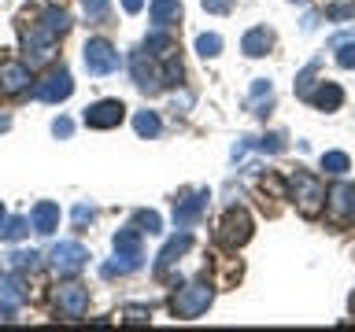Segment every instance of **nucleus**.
Instances as JSON below:
<instances>
[{
    "mask_svg": "<svg viewBox=\"0 0 355 332\" xmlns=\"http://www.w3.org/2000/svg\"><path fill=\"white\" fill-rule=\"evenodd\" d=\"M74 93V77H71V71H52L44 82L37 85V100H44V104H63L67 96Z\"/></svg>",
    "mask_w": 355,
    "mask_h": 332,
    "instance_id": "9d476101",
    "label": "nucleus"
},
{
    "mask_svg": "<svg viewBox=\"0 0 355 332\" xmlns=\"http://www.w3.org/2000/svg\"><path fill=\"white\" fill-rule=\"evenodd\" d=\"M126 118V104L122 100H96L85 107V126L89 129H115Z\"/></svg>",
    "mask_w": 355,
    "mask_h": 332,
    "instance_id": "6e6552de",
    "label": "nucleus"
},
{
    "mask_svg": "<svg viewBox=\"0 0 355 332\" xmlns=\"http://www.w3.org/2000/svg\"><path fill=\"white\" fill-rule=\"evenodd\" d=\"M144 52H148L152 55V59H171V55L178 52V44H174V37H171V33H163V30H155L152 33V37H144Z\"/></svg>",
    "mask_w": 355,
    "mask_h": 332,
    "instance_id": "412c9836",
    "label": "nucleus"
},
{
    "mask_svg": "<svg viewBox=\"0 0 355 332\" xmlns=\"http://www.w3.org/2000/svg\"><path fill=\"white\" fill-rule=\"evenodd\" d=\"M204 4V11H211V15H230L233 11V0H200Z\"/></svg>",
    "mask_w": 355,
    "mask_h": 332,
    "instance_id": "f704fd0d",
    "label": "nucleus"
},
{
    "mask_svg": "<svg viewBox=\"0 0 355 332\" xmlns=\"http://www.w3.org/2000/svg\"><path fill=\"white\" fill-rule=\"evenodd\" d=\"M348 166H352V159L344 151H326V155H322V170H326V174H344Z\"/></svg>",
    "mask_w": 355,
    "mask_h": 332,
    "instance_id": "c756f323",
    "label": "nucleus"
},
{
    "mask_svg": "<svg viewBox=\"0 0 355 332\" xmlns=\"http://www.w3.org/2000/svg\"><path fill=\"white\" fill-rule=\"evenodd\" d=\"M207 188H200V192H193V196H185V199H178L174 203V225L178 229H189V225H196L200 221V214L207 210Z\"/></svg>",
    "mask_w": 355,
    "mask_h": 332,
    "instance_id": "9b49d317",
    "label": "nucleus"
},
{
    "mask_svg": "<svg viewBox=\"0 0 355 332\" xmlns=\"http://www.w3.org/2000/svg\"><path fill=\"white\" fill-rule=\"evenodd\" d=\"M274 104V85L266 82V77H255L252 82V96H248V107L252 115H266V107Z\"/></svg>",
    "mask_w": 355,
    "mask_h": 332,
    "instance_id": "4be33fe9",
    "label": "nucleus"
},
{
    "mask_svg": "<svg viewBox=\"0 0 355 332\" xmlns=\"http://www.w3.org/2000/svg\"><path fill=\"white\" fill-rule=\"evenodd\" d=\"M89 310V288L85 284H63L55 288V314L67 321H78Z\"/></svg>",
    "mask_w": 355,
    "mask_h": 332,
    "instance_id": "0eeeda50",
    "label": "nucleus"
},
{
    "mask_svg": "<svg viewBox=\"0 0 355 332\" xmlns=\"http://www.w3.org/2000/svg\"><path fill=\"white\" fill-rule=\"evenodd\" d=\"M133 129H137L141 137H155V133H159V115H155V111H141V115L133 118Z\"/></svg>",
    "mask_w": 355,
    "mask_h": 332,
    "instance_id": "cd10ccee",
    "label": "nucleus"
},
{
    "mask_svg": "<svg viewBox=\"0 0 355 332\" xmlns=\"http://www.w3.org/2000/svg\"><path fill=\"white\" fill-rule=\"evenodd\" d=\"M326 15H329L333 22L355 19V0H326Z\"/></svg>",
    "mask_w": 355,
    "mask_h": 332,
    "instance_id": "a878e982",
    "label": "nucleus"
},
{
    "mask_svg": "<svg viewBox=\"0 0 355 332\" xmlns=\"http://www.w3.org/2000/svg\"><path fill=\"white\" fill-rule=\"evenodd\" d=\"M211 299H215L211 284H200V281L196 284H185V288H178L174 299H171V314L182 317V321H193V317H200L211 306Z\"/></svg>",
    "mask_w": 355,
    "mask_h": 332,
    "instance_id": "f03ea898",
    "label": "nucleus"
},
{
    "mask_svg": "<svg viewBox=\"0 0 355 332\" xmlns=\"http://www.w3.org/2000/svg\"><path fill=\"white\" fill-rule=\"evenodd\" d=\"M82 11L89 22H107L111 15V0H82Z\"/></svg>",
    "mask_w": 355,
    "mask_h": 332,
    "instance_id": "bb28decb",
    "label": "nucleus"
},
{
    "mask_svg": "<svg viewBox=\"0 0 355 332\" xmlns=\"http://www.w3.org/2000/svg\"><path fill=\"white\" fill-rule=\"evenodd\" d=\"M152 22H155V30H166L171 22L182 19V0H152Z\"/></svg>",
    "mask_w": 355,
    "mask_h": 332,
    "instance_id": "a211bd4d",
    "label": "nucleus"
},
{
    "mask_svg": "<svg viewBox=\"0 0 355 332\" xmlns=\"http://www.w3.org/2000/svg\"><path fill=\"white\" fill-rule=\"evenodd\" d=\"M85 259H89V251L78 240H63V243H55V248L49 251V262H52L55 273H78L85 266Z\"/></svg>",
    "mask_w": 355,
    "mask_h": 332,
    "instance_id": "1a4fd4ad",
    "label": "nucleus"
},
{
    "mask_svg": "<svg viewBox=\"0 0 355 332\" xmlns=\"http://www.w3.org/2000/svg\"><path fill=\"white\" fill-rule=\"evenodd\" d=\"M326 203H329V210H333V218L355 221V185H337V188L326 196Z\"/></svg>",
    "mask_w": 355,
    "mask_h": 332,
    "instance_id": "f8f14e48",
    "label": "nucleus"
},
{
    "mask_svg": "<svg viewBox=\"0 0 355 332\" xmlns=\"http://www.w3.org/2000/svg\"><path fill=\"white\" fill-rule=\"evenodd\" d=\"M130 225L137 229V232H163V221H159V214H155V210H137Z\"/></svg>",
    "mask_w": 355,
    "mask_h": 332,
    "instance_id": "b1692460",
    "label": "nucleus"
},
{
    "mask_svg": "<svg viewBox=\"0 0 355 332\" xmlns=\"http://www.w3.org/2000/svg\"><path fill=\"white\" fill-rule=\"evenodd\" d=\"M93 218H96V210L89 207V203H78V207H74V225H78V229H85Z\"/></svg>",
    "mask_w": 355,
    "mask_h": 332,
    "instance_id": "72a5a7b5",
    "label": "nucleus"
},
{
    "mask_svg": "<svg viewBox=\"0 0 355 332\" xmlns=\"http://www.w3.org/2000/svg\"><path fill=\"white\" fill-rule=\"evenodd\" d=\"M133 270H141V259H130V255H119L115 251V262H104V277H126V273H133Z\"/></svg>",
    "mask_w": 355,
    "mask_h": 332,
    "instance_id": "5701e85b",
    "label": "nucleus"
},
{
    "mask_svg": "<svg viewBox=\"0 0 355 332\" xmlns=\"http://www.w3.org/2000/svg\"><path fill=\"white\" fill-rule=\"evenodd\" d=\"M26 303V288H22L19 277H0V314H15V310Z\"/></svg>",
    "mask_w": 355,
    "mask_h": 332,
    "instance_id": "4468645a",
    "label": "nucleus"
},
{
    "mask_svg": "<svg viewBox=\"0 0 355 332\" xmlns=\"http://www.w3.org/2000/svg\"><path fill=\"white\" fill-rule=\"evenodd\" d=\"M30 85V66L26 63H4L0 66V89H4V93H22V89Z\"/></svg>",
    "mask_w": 355,
    "mask_h": 332,
    "instance_id": "f3484780",
    "label": "nucleus"
},
{
    "mask_svg": "<svg viewBox=\"0 0 355 332\" xmlns=\"http://www.w3.org/2000/svg\"><path fill=\"white\" fill-rule=\"evenodd\" d=\"M52 133H55V137H71V133H74V122H71V118H55V122H52Z\"/></svg>",
    "mask_w": 355,
    "mask_h": 332,
    "instance_id": "c9c22d12",
    "label": "nucleus"
},
{
    "mask_svg": "<svg viewBox=\"0 0 355 332\" xmlns=\"http://www.w3.org/2000/svg\"><path fill=\"white\" fill-rule=\"evenodd\" d=\"M71 30V15H67L63 8H44L41 15H37V22L26 30V52H30V63H41V59H49L52 55V44H55V37H63V33Z\"/></svg>",
    "mask_w": 355,
    "mask_h": 332,
    "instance_id": "f257e3e1",
    "label": "nucleus"
},
{
    "mask_svg": "<svg viewBox=\"0 0 355 332\" xmlns=\"http://www.w3.org/2000/svg\"><path fill=\"white\" fill-rule=\"evenodd\" d=\"M196 52L204 55V59H215V55L222 52V37H218V33H200V37H196Z\"/></svg>",
    "mask_w": 355,
    "mask_h": 332,
    "instance_id": "c85d7f7f",
    "label": "nucleus"
},
{
    "mask_svg": "<svg viewBox=\"0 0 355 332\" xmlns=\"http://www.w3.org/2000/svg\"><path fill=\"white\" fill-rule=\"evenodd\" d=\"M333 48H337V63L344 66V71H355V41L333 37Z\"/></svg>",
    "mask_w": 355,
    "mask_h": 332,
    "instance_id": "393cba45",
    "label": "nucleus"
},
{
    "mask_svg": "<svg viewBox=\"0 0 355 332\" xmlns=\"http://www.w3.org/2000/svg\"><path fill=\"white\" fill-rule=\"evenodd\" d=\"M122 321L144 325V321H152V310H148V306H126V310H122Z\"/></svg>",
    "mask_w": 355,
    "mask_h": 332,
    "instance_id": "2f4dec72",
    "label": "nucleus"
},
{
    "mask_svg": "<svg viewBox=\"0 0 355 332\" xmlns=\"http://www.w3.org/2000/svg\"><path fill=\"white\" fill-rule=\"evenodd\" d=\"M82 59H85V71L89 74H96V77H104V74H115L119 66H122V55L119 48L111 41L104 37H93V41H85V48H82Z\"/></svg>",
    "mask_w": 355,
    "mask_h": 332,
    "instance_id": "20e7f679",
    "label": "nucleus"
},
{
    "mask_svg": "<svg viewBox=\"0 0 355 332\" xmlns=\"http://www.w3.org/2000/svg\"><path fill=\"white\" fill-rule=\"evenodd\" d=\"M122 8H126V11H130V15H137V11L144 8V0H122Z\"/></svg>",
    "mask_w": 355,
    "mask_h": 332,
    "instance_id": "e433bc0d",
    "label": "nucleus"
},
{
    "mask_svg": "<svg viewBox=\"0 0 355 332\" xmlns=\"http://www.w3.org/2000/svg\"><path fill=\"white\" fill-rule=\"evenodd\" d=\"M4 221H8V210H4V207H0V229H4Z\"/></svg>",
    "mask_w": 355,
    "mask_h": 332,
    "instance_id": "4c0bfd02",
    "label": "nucleus"
},
{
    "mask_svg": "<svg viewBox=\"0 0 355 332\" xmlns=\"http://www.w3.org/2000/svg\"><path fill=\"white\" fill-rule=\"evenodd\" d=\"M115 251L119 255H130V259H144V243H141V232L133 229V225H126V229H119L115 232Z\"/></svg>",
    "mask_w": 355,
    "mask_h": 332,
    "instance_id": "6ab92c4d",
    "label": "nucleus"
},
{
    "mask_svg": "<svg viewBox=\"0 0 355 332\" xmlns=\"http://www.w3.org/2000/svg\"><path fill=\"white\" fill-rule=\"evenodd\" d=\"M270 44H274L270 30H266V26H252V30L241 37V52L248 55V59H259V55L270 52Z\"/></svg>",
    "mask_w": 355,
    "mask_h": 332,
    "instance_id": "dca6fc26",
    "label": "nucleus"
},
{
    "mask_svg": "<svg viewBox=\"0 0 355 332\" xmlns=\"http://www.w3.org/2000/svg\"><path fill=\"white\" fill-rule=\"evenodd\" d=\"M189 248H193V232H178V237H171V240L163 243V251L155 255V273H163L166 266H174Z\"/></svg>",
    "mask_w": 355,
    "mask_h": 332,
    "instance_id": "ddd939ff",
    "label": "nucleus"
},
{
    "mask_svg": "<svg viewBox=\"0 0 355 332\" xmlns=\"http://www.w3.org/2000/svg\"><path fill=\"white\" fill-rule=\"evenodd\" d=\"M215 240H218L226 251H237V248H244V243L252 240V218H248V210L230 207L226 214H222V221H218Z\"/></svg>",
    "mask_w": 355,
    "mask_h": 332,
    "instance_id": "7ed1b4c3",
    "label": "nucleus"
},
{
    "mask_svg": "<svg viewBox=\"0 0 355 332\" xmlns=\"http://www.w3.org/2000/svg\"><path fill=\"white\" fill-rule=\"evenodd\" d=\"M30 225L41 232V237H49V232L60 229V207L52 203V199H41L37 207L30 210Z\"/></svg>",
    "mask_w": 355,
    "mask_h": 332,
    "instance_id": "2eb2a0df",
    "label": "nucleus"
},
{
    "mask_svg": "<svg viewBox=\"0 0 355 332\" xmlns=\"http://www.w3.org/2000/svg\"><path fill=\"white\" fill-rule=\"evenodd\" d=\"M30 232V218H8L4 229H0V237L4 240H22Z\"/></svg>",
    "mask_w": 355,
    "mask_h": 332,
    "instance_id": "7c9ffc66",
    "label": "nucleus"
},
{
    "mask_svg": "<svg viewBox=\"0 0 355 332\" xmlns=\"http://www.w3.org/2000/svg\"><path fill=\"white\" fill-rule=\"evenodd\" d=\"M37 259H41V255L37 251H15V255H11V262H15L19 266V270H33V266H37Z\"/></svg>",
    "mask_w": 355,
    "mask_h": 332,
    "instance_id": "473e14b6",
    "label": "nucleus"
},
{
    "mask_svg": "<svg viewBox=\"0 0 355 332\" xmlns=\"http://www.w3.org/2000/svg\"><path fill=\"white\" fill-rule=\"evenodd\" d=\"M293 199H296V210L304 218H318L322 207H326V188H322L311 174H296L293 181Z\"/></svg>",
    "mask_w": 355,
    "mask_h": 332,
    "instance_id": "39448f33",
    "label": "nucleus"
},
{
    "mask_svg": "<svg viewBox=\"0 0 355 332\" xmlns=\"http://www.w3.org/2000/svg\"><path fill=\"white\" fill-rule=\"evenodd\" d=\"M307 100H311V104H315L318 111H337V107L344 104V89L333 85V82H322L318 93H311Z\"/></svg>",
    "mask_w": 355,
    "mask_h": 332,
    "instance_id": "aec40b11",
    "label": "nucleus"
},
{
    "mask_svg": "<svg viewBox=\"0 0 355 332\" xmlns=\"http://www.w3.org/2000/svg\"><path fill=\"white\" fill-rule=\"evenodd\" d=\"M130 71H133V85H137L144 96H155L163 89V66H155V59L144 48L130 55Z\"/></svg>",
    "mask_w": 355,
    "mask_h": 332,
    "instance_id": "423d86ee",
    "label": "nucleus"
}]
</instances>
